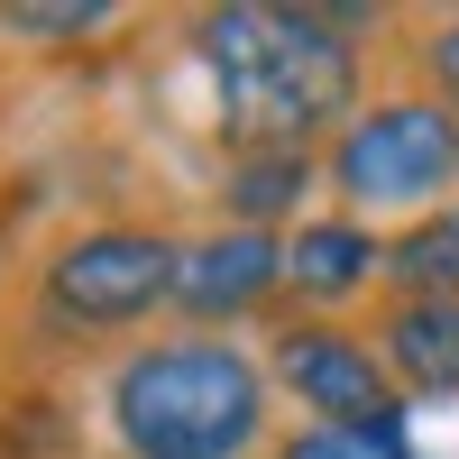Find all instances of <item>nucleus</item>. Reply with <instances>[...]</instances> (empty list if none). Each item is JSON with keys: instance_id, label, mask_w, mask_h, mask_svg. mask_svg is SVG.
I'll return each instance as SVG.
<instances>
[{"instance_id": "f257e3e1", "label": "nucleus", "mask_w": 459, "mask_h": 459, "mask_svg": "<svg viewBox=\"0 0 459 459\" xmlns=\"http://www.w3.org/2000/svg\"><path fill=\"white\" fill-rule=\"evenodd\" d=\"M359 10H285L230 0L194 19V56L221 92V129L239 147H313L331 120H359Z\"/></svg>"}, {"instance_id": "f03ea898", "label": "nucleus", "mask_w": 459, "mask_h": 459, "mask_svg": "<svg viewBox=\"0 0 459 459\" xmlns=\"http://www.w3.org/2000/svg\"><path fill=\"white\" fill-rule=\"evenodd\" d=\"M101 413L129 459H248L266 441V368L239 340H147L110 368Z\"/></svg>"}, {"instance_id": "7ed1b4c3", "label": "nucleus", "mask_w": 459, "mask_h": 459, "mask_svg": "<svg viewBox=\"0 0 459 459\" xmlns=\"http://www.w3.org/2000/svg\"><path fill=\"white\" fill-rule=\"evenodd\" d=\"M331 194L359 212H441V194L459 184V110L432 101V92H386V101H368L350 129L331 138Z\"/></svg>"}, {"instance_id": "20e7f679", "label": "nucleus", "mask_w": 459, "mask_h": 459, "mask_svg": "<svg viewBox=\"0 0 459 459\" xmlns=\"http://www.w3.org/2000/svg\"><path fill=\"white\" fill-rule=\"evenodd\" d=\"M175 276H184V248L166 230L110 221V230H74L47 257L37 294H47V322H65V331H129L157 303H175Z\"/></svg>"}, {"instance_id": "39448f33", "label": "nucleus", "mask_w": 459, "mask_h": 459, "mask_svg": "<svg viewBox=\"0 0 459 459\" xmlns=\"http://www.w3.org/2000/svg\"><path fill=\"white\" fill-rule=\"evenodd\" d=\"M276 386L303 395V413L331 432H404V386L386 377V359L340 322H294L276 331Z\"/></svg>"}, {"instance_id": "423d86ee", "label": "nucleus", "mask_w": 459, "mask_h": 459, "mask_svg": "<svg viewBox=\"0 0 459 459\" xmlns=\"http://www.w3.org/2000/svg\"><path fill=\"white\" fill-rule=\"evenodd\" d=\"M285 285V239L276 230H212V239L184 248V276H175V313H194V322H239L257 313L266 294Z\"/></svg>"}, {"instance_id": "0eeeda50", "label": "nucleus", "mask_w": 459, "mask_h": 459, "mask_svg": "<svg viewBox=\"0 0 459 459\" xmlns=\"http://www.w3.org/2000/svg\"><path fill=\"white\" fill-rule=\"evenodd\" d=\"M386 276V248H377V230L350 221V212H331V221H303L294 239H285V285L303 303H350L359 285Z\"/></svg>"}, {"instance_id": "6e6552de", "label": "nucleus", "mask_w": 459, "mask_h": 459, "mask_svg": "<svg viewBox=\"0 0 459 459\" xmlns=\"http://www.w3.org/2000/svg\"><path fill=\"white\" fill-rule=\"evenodd\" d=\"M386 377L404 395H459V294H413L386 313Z\"/></svg>"}, {"instance_id": "1a4fd4ad", "label": "nucleus", "mask_w": 459, "mask_h": 459, "mask_svg": "<svg viewBox=\"0 0 459 459\" xmlns=\"http://www.w3.org/2000/svg\"><path fill=\"white\" fill-rule=\"evenodd\" d=\"M303 194H313V147H239L230 157V212H239V230L285 221Z\"/></svg>"}, {"instance_id": "9d476101", "label": "nucleus", "mask_w": 459, "mask_h": 459, "mask_svg": "<svg viewBox=\"0 0 459 459\" xmlns=\"http://www.w3.org/2000/svg\"><path fill=\"white\" fill-rule=\"evenodd\" d=\"M386 285H395V303H413V294H459V203L404 221L395 239H386Z\"/></svg>"}, {"instance_id": "9b49d317", "label": "nucleus", "mask_w": 459, "mask_h": 459, "mask_svg": "<svg viewBox=\"0 0 459 459\" xmlns=\"http://www.w3.org/2000/svg\"><path fill=\"white\" fill-rule=\"evenodd\" d=\"M276 459H413L404 432H331V423H303Z\"/></svg>"}, {"instance_id": "f8f14e48", "label": "nucleus", "mask_w": 459, "mask_h": 459, "mask_svg": "<svg viewBox=\"0 0 459 459\" xmlns=\"http://www.w3.org/2000/svg\"><path fill=\"white\" fill-rule=\"evenodd\" d=\"M0 28H10V37H92V28H110V10H101V0H65V10L19 0V10H0Z\"/></svg>"}, {"instance_id": "ddd939ff", "label": "nucleus", "mask_w": 459, "mask_h": 459, "mask_svg": "<svg viewBox=\"0 0 459 459\" xmlns=\"http://www.w3.org/2000/svg\"><path fill=\"white\" fill-rule=\"evenodd\" d=\"M423 74H432V101L459 110V19H441V28L423 37Z\"/></svg>"}]
</instances>
